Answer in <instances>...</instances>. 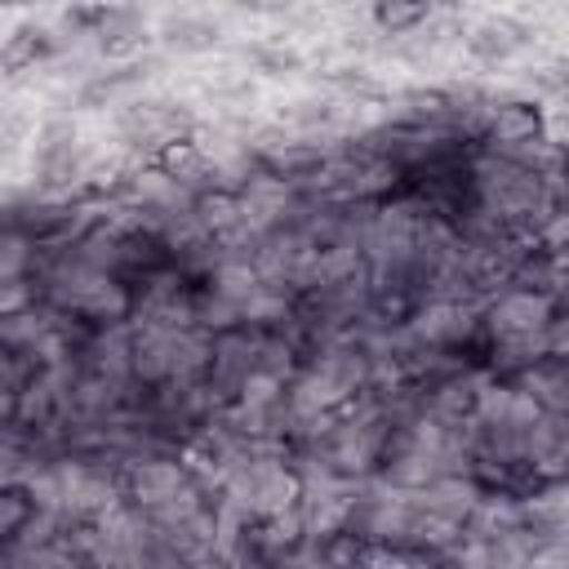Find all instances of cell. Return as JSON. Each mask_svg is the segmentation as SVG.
<instances>
[{
    "label": "cell",
    "mask_w": 569,
    "mask_h": 569,
    "mask_svg": "<svg viewBox=\"0 0 569 569\" xmlns=\"http://www.w3.org/2000/svg\"><path fill=\"white\" fill-rule=\"evenodd\" d=\"M525 44H533V27L520 18H489L480 27L467 31V53L476 62H507L511 53H520Z\"/></svg>",
    "instance_id": "277c9868"
},
{
    "label": "cell",
    "mask_w": 569,
    "mask_h": 569,
    "mask_svg": "<svg viewBox=\"0 0 569 569\" xmlns=\"http://www.w3.org/2000/svg\"><path fill=\"white\" fill-rule=\"evenodd\" d=\"M325 80H329L333 89H342V93H351V98H365V102H378V98H382V84H378V80H369L365 71H351V67H338V71H325Z\"/></svg>",
    "instance_id": "7c38bea8"
},
{
    "label": "cell",
    "mask_w": 569,
    "mask_h": 569,
    "mask_svg": "<svg viewBox=\"0 0 569 569\" xmlns=\"http://www.w3.org/2000/svg\"><path fill=\"white\" fill-rule=\"evenodd\" d=\"M289 120H293L298 129H325V124H333V102H325V98H302V102H293Z\"/></svg>",
    "instance_id": "4fadbf2b"
},
{
    "label": "cell",
    "mask_w": 569,
    "mask_h": 569,
    "mask_svg": "<svg viewBox=\"0 0 569 569\" xmlns=\"http://www.w3.org/2000/svg\"><path fill=\"white\" fill-rule=\"evenodd\" d=\"M160 40H164L169 53H204V49L218 44V22H209V18H169Z\"/></svg>",
    "instance_id": "9c48e42d"
},
{
    "label": "cell",
    "mask_w": 569,
    "mask_h": 569,
    "mask_svg": "<svg viewBox=\"0 0 569 569\" xmlns=\"http://www.w3.org/2000/svg\"><path fill=\"white\" fill-rule=\"evenodd\" d=\"M156 67H160L156 58H124L120 67H111V71H98V76H89V80L80 84V93H76V107H84V111H93V107H107L116 93H124V89L142 84V80H147Z\"/></svg>",
    "instance_id": "5b68a950"
},
{
    "label": "cell",
    "mask_w": 569,
    "mask_h": 569,
    "mask_svg": "<svg viewBox=\"0 0 569 569\" xmlns=\"http://www.w3.org/2000/svg\"><path fill=\"white\" fill-rule=\"evenodd\" d=\"M560 298L547 289H516L507 284L502 293H493L485 302V325L493 329V338H511V333H542L556 316Z\"/></svg>",
    "instance_id": "6da1fadb"
},
{
    "label": "cell",
    "mask_w": 569,
    "mask_h": 569,
    "mask_svg": "<svg viewBox=\"0 0 569 569\" xmlns=\"http://www.w3.org/2000/svg\"><path fill=\"white\" fill-rule=\"evenodd\" d=\"M249 62L262 71V76H293V71H302V53L298 49H284V44H253L249 49Z\"/></svg>",
    "instance_id": "8fae6325"
},
{
    "label": "cell",
    "mask_w": 569,
    "mask_h": 569,
    "mask_svg": "<svg viewBox=\"0 0 569 569\" xmlns=\"http://www.w3.org/2000/svg\"><path fill=\"white\" fill-rule=\"evenodd\" d=\"M53 53H58V44H53L49 31H40V27H18V31L9 36V44H4V71H27V67H36V62H49Z\"/></svg>",
    "instance_id": "30bf717a"
},
{
    "label": "cell",
    "mask_w": 569,
    "mask_h": 569,
    "mask_svg": "<svg viewBox=\"0 0 569 569\" xmlns=\"http://www.w3.org/2000/svg\"><path fill=\"white\" fill-rule=\"evenodd\" d=\"M547 138V111L529 98H507L489 107V129H485V147L493 151H520L529 142Z\"/></svg>",
    "instance_id": "7a4b0ae2"
},
{
    "label": "cell",
    "mask_w": 569,
    "mask_h": 569,
    "mask_svg": "<svg viewBox=\"0 0 569 569\" xmlns=\"http://www.w3.org/2000/svg\"><path fill=\"white\" fill-rule=\"evenodd\" d=\"M240 9H249V13H280L284 9V0H236Z\"/></svg>",
    "instance_id": "9a60e30c"
},
{
    "label": "cell",
    "mask_w": 569,
    "mask_h": 569,
    "mask_svg": "<svg viewBox=\"0 0 569 569\" xmlns=\"http://www.w3.org/2000/svg\"><path fill=\"white\" fill-rule=\"evenodd\" d=\"M436 0H373V22L387 36H409L431 22Z\"/></svg>",
    "instance_id": "ba28073f"
},
{
    "label": "cell",
    "mask_w": 569,
    "mask_h": 569,
    "mask_svg": "<svg viewBox=\"0 0 569 569\" xmlns=\"http://www.w3.org/2000/svg\"><path fill=\"white\" fill-rule=\"evenodd\" d=\"M147 169L160 173L164 182L187 187V191L209 187V173H213V164H209V156L200 151L196 138H173V142H164L156 156H147Z\"/></svg>",
    "instance_id": "3957f363"
},
{
    "label": "cell",
    "mask_w": 569,
    "mask_h": 569,
    "mask_svg": "<svg viewBox=\"0 0 569 569\" xmlns=\"http://www.w3.org/2000/svg\"><path fill=\"white\" fill-rule=\"evenodd\" d=\"M98 49L102 58H133L142 44H147V27L138 18V9H124V4H107L102 13V27H98Z\"/></svg>",
    "instance_id": "8992f818"
},
{
    "label": "cell",
    "mask_w": 569,
    "mask_h": 569,
    "mask_svg": "<svg viewBox=\"0 0 569 569\" xmlns=\"http://www.w3.org/2000/svg\"><path fill=\"white\" fill-rule=\"evenodd\" d=\"M542 93H569V67H542V71H533L529 76Z\"/></svg>",
    "instance_id": "5bb4252c"
},
{
    "label": "cell",
    "mask_w": 569,
    "mask_h": 569,
    "mask_svg": "<svg viewBox=\"0 0 569 569\" xmlns=\"http://www.w3.org/2000/svg\"><path fill=\"white\" fill-rule=\"evenodd\" d=\"M440 4H458V0H440Z\"/></svg>",
    "instance_id": "2e32d148"
},
{
    "label": "cell",
    "mask_w": 569,
    "mask_h": 569,
    "mask_svg": "<svg viewBox=\"0 0 569 569\" xmlns=\"http://www.w3.org/2000/svg\"><path fill=\"white\" fill-rule=\"evenodd\" d=\"M40 507L44 502L36 498L27 480H4L0 485V547H13L27 533V525L40 516Z\"/></svg>",
    "instance_id": "52a82bcc"
}]
</instances>
